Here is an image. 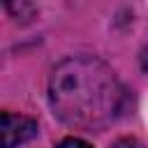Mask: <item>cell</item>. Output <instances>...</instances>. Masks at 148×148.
<instances>
[{
	"label": "cell",
	"mask_w": 148,
	"mask_h": 148,
	"mask_svg": "<svg viewBox=\"0 0 148 148\" xmlns=\"http://www.w3.org/2000/svg\"><path fill=\"white\" fill-rule=\"evenodd\" d=\"M49 104L69 127L102 130L120 116L125 90L102 60L74 56L53 67L49 79Z\"/></svg>",
	"instance_id": "obj_1"
},
{
	"label": "cell",
	"mask_w": 148,
	"mask_h": 148,
	"mask_svg": "<svg viewBox=\"0 0 148 148\" xmlns=\"http://www.w3.org/2000/svg\"><path fill=\"white\" fill-rule=\"evenodd\" d=\"M37 136V120L18 113H2V148H16Z\"/></svg>",
	"instance_id": "obj_2"
},
{
	"label": "cell",
	"mask_w": 148,
	"mask_h": 148,
	"mask_svg": "<svg viewBox=\"0 0 148 148\" xmlns=\"http://www.w3.org/2000/svg\"><path fill=\"white\" fill-rule=\"evenodd\" d=\"M2 5H5L7 14L18 23H30L37 14L30 0H2Z\"/></svg>",
	"instance_id": "obj_3"
},
{
	"label": "cell",
	"mask_w": 148,
	"mask_h": 148,
	"mask_svg": "<svg viewBox=\"0 0 148 148\" xmlns=\"http://www.w3.org/2000/svg\"><path fill=\"white\" fill-rule=\"evenodd\" d=\"M111 148H143V143H141L139 139H134V136H123V139H118Z\"/></svg>",
	"instance_id": "obj_4"
},
{
	"label": "cell",
	"mask_w": 148,
	"mask_h": 148,
	"mask_svg": "<svg viewBox=\"0 0 148 148\" xmlns=\"http://www.w3.org/2000/svg\"><path fill=\"white\" fill-rule=\"evenodd\" d=\"M58 148H92V146H88L86 141H81L76 136H67V139H62L58 143Z\"/></svg>",
	"instance_id": "obj_5"
},
{
	"label": "cell",
	"mask_w": 148,
	"mask_h": 148,
	"mask_svg": "<svg viewBox=\"0 0 148 148\" xmlns=\"http://www.w3.org/2000/svg\"><path fill=\"white\" fill-rule=\"evenodd\" d=\"M141 67L148 72V44H146V49H143V53H141Z\"/></svg>",
	"instance_id": "obj_6"
}]
</instances>
